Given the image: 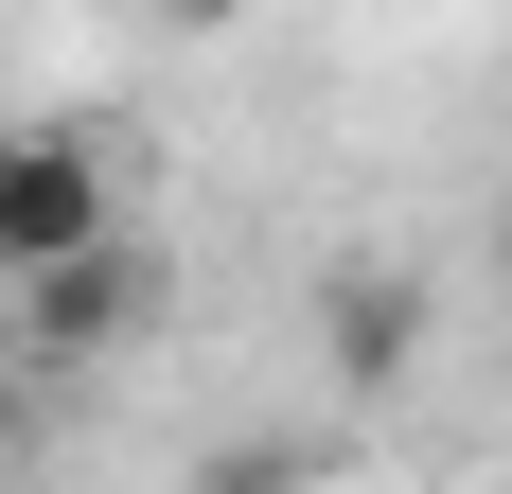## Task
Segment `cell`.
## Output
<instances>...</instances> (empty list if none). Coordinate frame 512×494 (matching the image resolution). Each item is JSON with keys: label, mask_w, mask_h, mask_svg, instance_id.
I'll list each match as a JSON object with an SVG mask.
<instances>
[{"label": "cell", "mask_w": 512, "mask_h": 494, "mask_svg": "<svg viewBox=\"0 0 512 494\" xmlns=\"http://www.w3.org/2000/svg\"><path fill=\"white\" fill-rule=\"evenodd\" d=\"M89 247H124L89 124H0V283H53V265H89Z\"/></svg>", "instance_id": "1"}, {"label": "cell", "mask_w": 512, "mask_h": 494, "mask_svg": "<svg viewBox=\"0 0 512 494\" xmlns=\"http://www.w3.org/2000/svg\"><path fill=\"white\" fill-rule=\"evenodd\" d=\"M424 353V283L389 265V247H354V265H318V371L336 389H389Z\"/></svg>", "instance_id": "2"}, {"label": "cell", "mask_w": 512, "mask_h": 494, "mask_svg": "<svg viewBox=\"0 0 512 494\" xmlns=\"http://www.w3.org/2000/svg\"><path fill=\"white\" fill-rule=\"evenodd\" d=\"M18 300H36V353H106L142 318V247H89V265H53V283H18Z\"/></svg>", "instance_id": "3"}, {"label": "cell", "mask_w": 512, "mask_h": 494, "mask_svg": "<svg viewBox=\"0 0 512 494\" xmlns=\"http://www.w3.org/2000/svg\"><path fill=\"white\" fill-rule=\"evenodd\" d=\"M18 406H36V371H18V353H0V442H18Z\"/></svg>", "instance_id": "4"}]
</instances>
